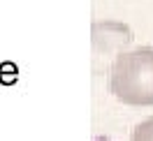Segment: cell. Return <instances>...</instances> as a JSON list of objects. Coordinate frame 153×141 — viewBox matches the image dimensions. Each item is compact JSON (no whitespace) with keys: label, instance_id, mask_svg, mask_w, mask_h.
I'll list each match as a JSON object with an SVG mask.
<instances>
[{"label":"cell","instance_id":"obj_1","mask_svg":"<svg viewBox=\"0 0 153 141\" xmlns=\"http://www.w3.org/2000/svg\"><path fill=\"white\" fill-rule=\"evenodd\" d=\"M109 88L118 102L132 106L153 104V49L139 47L118 53L111 65Z\"/></svg>","mask_w":153,"mask_h":141},{"label":"cell","instance_id":"obj_2","mask_svg":"<svg viewBox=\"0 0 153 141\" xmlns=\"http://www.w3.org/2000/svg\"><path fill=\"white\" fill-rule=\"evenodd\" d=\"M130 141H153V116L146 118V120H142V123H137Z\"/></svg>","mask_w":153,"mask_h":141}]
</instances>
